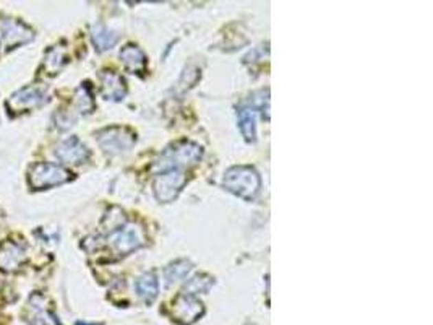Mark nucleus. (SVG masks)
Instances as JSON below:
<instances>
[{"label": "nucleus", "instance_id": "1", "mask_svg": "<svg viewBox=\"0 0 433 325\" xmlns=\"http://www.w3.org/2000/svg\"><path fill=\"white\" fill-rule=\"evenodd\" d=\"M223 187L243 200H254L260 192L261 179L250 166H232L225 171Z\"/></svg>", "mask_w": 433, "mask_h": 325}, {"label": "nucleus", "instance_id": "2", "mask_svg": "<svg viewBox=\"0 0 433 325\" xmlns=\"http://www.w3.org/2000/svg\"><path fill=\"white\" fill-rule=\"evenodd\" d=\"M201 156L203 150L200 145L184 140V142H177L174 143V145L166 148V150L161 153V156L157 158L153 169L166 173V171L170 169H180L184 168V166H193L201 160Z\"/></svg>", "mask_w": 433, "mask_h": 325}, {"label": "nucleus", "instance_id": "3", "mask_svg": "<svg viewBox=\"0 0 433 325\" xmlns=\"http://www.w3.org/2000/svg\"><path fill=\"white\" fill-rule=\"evenodd\" d=\"M70 179V171H67L60 165H52V162H38V165L31 166L28 173L30 186L36 189V191L60 186V184L69 182Z\"/></svg>", "mask_w": 433, "mask_h": 325}, {"label": "nucleus", "instance_id": "4", "mask_svg": "<svg viewBox=\"0 0 433 325\" xmlns=\"http://www.w3.org/2000/svg\"><path fill=\"white\" fill-rule=\"evenodd\" d=\"M96 140L102 151H106L107 155H122L135 145L137 135L127 127L112 125V127L99 130L96 134Z\"/></svg>", "mask_w": 433, "mask_h": 325}, {"label": "nucleus", "instance_id": "5", "mask_svg": "<svg viewBox=\"0 0 433 325\" xmlns=\"http://www.w3.org/2000/svg\"><path fill=\"white\" fill-rule=\"evenodd\" d=\"M185 184H187V174L182 169H170L157 176L153 182V191L157 202L170 203L179 197Z\"/></svg>", "mask_w": 433, "mask_h": 325}, {"label": "nucleus", "instance_id": "6", "mask_svg": "<svg viewBox=\"0 0 433 325\" xmlns=\"http://www.w3.org/2000/svg\"><path fill=\"white\" fill-rule=\"evenodd\" d=\"M107 241L117 254L127 255L130 252L140 249L144 244V233L138 224H127L120 227L115 231L109 233Z\"/></svg>", "mask_w": 433, "mask_h": 325}, {"label": "nucleus", "instance_id": "7", "mask_svg": "<svg viewBox=\"0 0 433 325\" xmlns=\"http://www.w3.org/2000/svg\"><path fill=\"white\" fill-rule=\"evenodd\" d=\"M170 313H173V319L177 324L192 325L205 313V306H203V302L197 296L184 295L182 293V295H179L174 300Z\"/></svg>", "mask_w": 433, "mask_h": 325}, {"label": "nucleus", "instance_id": "8", "mask_svg": "<svg viewBox=\"0 0 433 325\" xmlns=\"http://www.w3.org/2000/svg\"><path fill=\"white\" fill-rule=\"evenodd\" d=\"M47 103V93L44 87H26L18 90L16 93H13L8 98L7 106L12 111H28L34 109V107H41Z\"/></svg>", "mask_w": 433, "mask_h": 325}, {"label": "nucleus", "instance_id": "9", "mask_svg": "<svg viewBox=\"0 0 433 325\" xmlns=\"http://www.w3.org/2000/svg\"><path fill=\"white\" fill-rule=\"evenodd\" d=\"M34 33L20 20H12L5 18L0 20V41L5 44L7 48H16L20 44H26L33 41Z\"/></svg>", "mask_w": 433, "mask_h": 325}, {"label": "nucleus", "instance_id": "10", "mask_svg": "<svg viewBox=\"0 0 433 325\" xmlns=\"http://www.w3.org/2000/svg\"><path fill=\"white\" fill-rule=\"evenodd\" d=\"M56 156L67 165H81L89 158V150L80 138L69 137L56 147Z\"/></svg>", "mask_w": 433, "mask_h": 325}, {"label": "nucleus", "instance_id": "11", "mask_svg": "<svg viewBox=\"0 0 433 325\" xmlns=\"http://www.w3.org/2000/svg\"><path fill=\"white\" fill-rule=\"evenodd\" d=\"M26 259V249L21 244L5 241L0 244V269L5 272H13L20 269Z\"/></svg>", "mask_w": 433, "mask_h": 325}, {"label": "nucleus", "instance_id": "12", "mask_svg": "<svg viewBox=\"0 0 433 325\" xmlns=\"http://www.w3.org/2000/svg\"><path fill=\"white\" fill-rule=\"evenodd\" d=\"M101 78V93L109 101H120L127 94V85L119 74L112 70H104L99 75Z\"/></svg>", "mask_w": 433, "mask_h": 325}, {"label": "nucleus", "instance_id": "13", "mask_svg": "<svg viewBox=\"0 0 433 325\" xmlns=\"http://www.w3.org/2000/svg\"><path fill=\"white\" fill-rule=\"evenodd\" d=\"M120 61L130 74H143L146 72V56L135 44H127L120 49Z\"/></svg>", "mask_w": 433, "mask_h": 325}, {"label": "nucleus", "instance_id": "14", "mask_svg": "<svg viewBox=\"0 0 433 325\" xmlns=\"http://www.w3.org/2000/svg\"><path fill=\"white\" fill-rule=\"evenodd\" d=\"M135 290H137V295L142 297L144 302L151 304V302L157 297V293H159V283H157L156 273L155 272L143 273L142 277L135 282Z\"/></svg>", "mask_w": 433, "mask_h": 325}, {"label": "nucleus", "instance_id": "15", "mask_svg": "<svg viewBox=\"0 0 433 325\" xmlns=\"http://www.w3.org/2000/svg\"><path fill=\"white\" fill-rule=\"evenodd\" d=\"M91 39L94 48H96L99 52H104L115 46V43L119 41V34L107 28L106 25L98 23L91 28Z\"/></svg>", "mask_w": 433, "mask_h": 325}, {"label": "nucleus", "instance_id": "16", "mask_svg": "<svg viewBox=\"0 0 433 325\" xmlns=\"http://www.w3.org/2000/svg\"><path fill=\"white\" fill-rule=\"evenodd\" d=\"M238 129L247 142H255L256 138V111L252 107H241L237 111Z\"/></svg>", "mask_w": 433, "mask_h": 325}, {"label": "nucleus", "instance_id": "17", "mask_svg": "<svg viewBox=\"0 0 433 325\" xmlns=\"http://www.w3.org/2000/svg\"><path fill=\"white\" fill-rule=\"evenodd\" d=\"M192 270H193V264L190 260H187V259L175 260L173 262V264H169L164 270L166 283H168V286H170V284L182 282L184 278H187V275L190 273Z\"/></svg>", "mask_w": 433, "mask_h": 325}, {"label": "nucleus", "instance_id": "18", "mask_svg": "<svg viewBox=\"0 0 433 325\" xmlns=\"http://www.w3.org/2000/svg\"><path fill=\"white\" fill-rule=\"evenodd\" d=\"M74 106L78 114H89L94 109V99L93 93L87 83L81 85V87L76 90L75 99H74Z\"/></svg>", "mask_w": 433, "mask_h": 325}, {"label": "nucleus", "instance_id": "19", "mask_svg": "<svg viewBox=\"0 0 433 325\" xmlns=\"http://www.w3.org/2000/svg\"><path fill=\"white\" fill-rule=\"evenodd\" d=\"M65 62H67L65 49L62 46H56L47 51L46 57H44L43 67L46 69L47 74H57V72L64 67Z\"/></svg>", "mask_w": 433, "mask_h": 325}, {"label": "nucleus", "instance_id": "20", "mask_svg": "<svg viewBox=\"0 0 433 325\" xmlns=\"http://www.w3.org/2000/svg\"><path fill=\"white\" fill-rule=\"evenodd\" d=\"M213 283H214V280L211 278L210 275H206V273L195 275V277L188 280L187 284H185L184 295L197 296V295H200V293H206V291H210V288L213 286Z\"/></svg>", "mask_w": 433, "mask_h": 325}, {"label": "nucleus", "instance_id": "21", "mask_svg": "<svg viewBox=\"0 0 433 325\" xmlns=\"http://www.w3.org/2000/svg\"><path fill=\"white\" fill-rule=\"evenodd\" d=\"M250 105L252 106H249V107H252L254 111L260 109L261 112H263V114L266 112V116H268V111H269V92L268 90H266V92L263 90V92L255 93L250 99Z\"/></svg>", "mask_w": 433, "mask_h": 325}]
</instances>
